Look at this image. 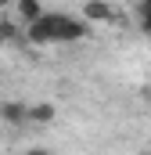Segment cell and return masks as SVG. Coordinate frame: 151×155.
Returning a JSON list of instances; mask_svg holds the SVG:
<instances>
[{"label":"cell","mask_w":151,"mask_h":155,"mask_svg":"<svg viewBox=\"0 0 151 155\" xmlns=\"http://www.w3.org/2000/svg\"><path fill=\"white\" fill-rule=\"evenodd\" d=\"M47 123H54V105L50 101L29 105V126H47Z\"/></svg>","instance_id":"4"},{"label":"cell","mask_w":151,"mask_h":155,"mask_svg":"<svg viewBox=\"0 0 151 155\" xmlns=\"http://www.w3.org/2000/svg\"><path fill=\"white\" fill-rule=\"evenodd\" d=\"M148 152H151V144H148Z\"/></svg>","instance_id":"10"},{"label":"cell","mask_w":151,"mask_h":155,"mask_svg":"<svg viewBox=\"0 0 151 155\" xmlns=\"http://www.w3.org/2000/svg\"><path fill=\"white\" fill-rule=\"evenodd\" d=\"M137 25H140V33L144 36H151V4H144V0H137Z\"/></svg>","instance_id":"6"},{"label":"cell","mask_w":151,"mask_h":155,"mask_svg":"<svg viewBox=\"0 0 151 155\" xmlns=\"http://www.w3.org/2000/svg\"><path fill=\"white\" fill-rule=\"evenodd\" d=\"M18 40V25L14 22H0V47L4 43H14Z\"/></svg>","instance_id":"7"},{"label":"cell","mask_w":151,"mask_h":155,"mask_svg":"<svg viewBox=\"0 0 151 155\" xmlns=\"http://www.w3.org/2000/svg\"><path fill=\"white\" fill-rule=\"evenodd\" d=\"M14 7H18V18L29 25V22H36L40 15H43V4L40 0H14Z\"/></svg>","instance_id":"5"},{"label":"cell","mask_w":151,"mask_h":155,"mask_svg":"<svg viewBox=\"0 0 151 155\" xmlns=\"http://www.w3.org/2000/svg\"><path fill=\"white\" fill-rule=\"evenodd\" d=\"M0 123L4 126H29V105L25 101H0Z\"/></svg>","instance_id":"2"},{"label":"cell","mask_w":151,"mask_h":155,"mask_svg":"<svg viewBox=\"0 0 151 155\" xmlns=\"http://www.w3.org/2000/svg\"><path fill=\"white\" fill-rule=\"evenodd\" d=\"M144 4H151V0H144Z\"/></svg>","instance_id":"9"},{"label":"cell","mask_w":151,"mask_h":155,"mask_svg":"<svg viewBox=\"0 0 151 155\" xmlns=\"http://www.w3.org/2000/svg\"><path fill=\"white\" fill-rule=\"evenodd\" d=\"M7 4H14V0H0V7H7Z\"/></svg>","instance_id":"8"},{"label":"cell","mask_w":151,"mask_h":155,"mask_svg":"<svg viewBox=\"0 0 151 155\" xmlns=\"http://www.w3.org/2000/svg\"><path fill=\"white\" fill-rule=\"evenodd\" d=\"M83 18H86V22H108V18H112V4H108V0H86Z\"/></svg>","instance_id":"3"},{"label":"cell","mask_w":151,"mask_h":155,"mask_svg":"<svg viewBox=\"0 0 151 155\" xmlns=\"http://www.w3.org/2000/svg\"><path fill=\"white\" fill-rule=\"evenodd\" d=\"M25 36H29V43H40V47H47V43H76V40L90 36V25H86V18L79 22V18H69L61 11H43L36 22L25 25Z\"/></svg>","instance_id":"1"}]
</instances>
